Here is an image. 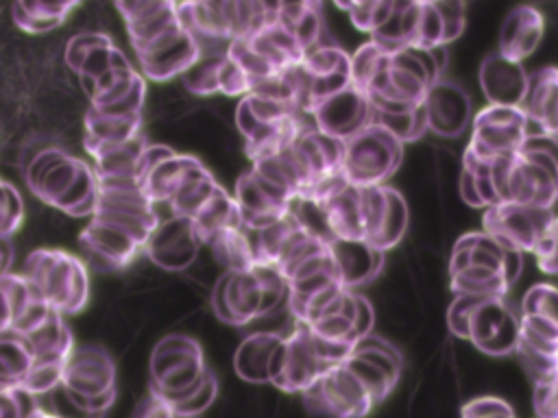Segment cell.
Wrapping results in <instances>:
<instances>
[{
  "label": "cell",
  "instance_id": "16",
  "mask_svg": "<svg viewBox=\"0 0 558 418\" xmlns=\"http://www.w3.org/2000/svg\"><path fill=\"white\" fill-rule=\"evenodd\" d=\"M427 131L442 139H458L473 118V107L469 94L445 78H438L425 94L423 100Z\"/></svg>",
  "mask_w": 558,
  "mask_h": 418
},
{
  "label": "cell",
  "instance_id": "19",
  "mask_svg": "<svg viewBox=\"0 0 558 418\" xmlns=\"http://www.w3.org/2000/svg\"><path fill=\"white\" fill-rule=\"evenodd\" d=\"M477 83L488 104L521 107L527 89V70L499 52H490L480 61Z\"/></svg>",
  "mask_w": 558,
  "mask_h": 418
},
{
  "label": "cell",
  "instance_id": "3",
  "mask_svg": "<svg viewBox=\"0 0 558 418\" xmlns=\"http://www.w3.org/2000/svg\"><path fill=\"white\" fill-rule=\"evenodd\" d=\"M207 370L201 344L185 333H170L153 348L150 392L174 407L201 385Z\"/></svg>",
  "mask_w": 558,
  "mask_h": 418
},
{
  "label": "cell",
  "instance_id": "44",
  "mask_svg": "<svg viewBox=\"0 0 558 418\" xmlns=\"http://www.w3.org/2000/svg\"><path fill=\"white\" fill-rule=\"evenodd\" d=\"M353 327H355V335L357 340L368 335L375 327V307L373 303L364 296L355 292V316H353Z\"/></svg>",
  "mask_w": 558,
  "mask_h": 418
},
{
  "label": "cell",
  "instance_id": "36",
  "mask_svg": "<svg viewBox=\"0 0 558 418\" xmlns=\"http://www.w3.org/2000/svg\"><path fill=\"white\" fill-rule=\"evenodd\" d=\"M521 314H534L558 324V287L551 283H534L521 298Z\"/></svg>",
  "mask_w": 558,
  "mask_h": 418
},
{
  "label": "cell",
  "instance_id": "35",
  "mask_svg": "<svg viewBox=\"0 0 558 418\" xmlns=\"http://www.w3.org/2000/svg\"><path fill=\"white\" fill-rule=\"evenodd\" d=\"M344 364L353 370V374L364 383V388L371 392V396L375 398V403H384L388 398V394L395 390L397 381L390 379L379 366L371 364L368 359L360 357V355H349L344 359Z\"/></svg>",
  "mask_w": 558,
  "mask_h": 418
},
{
  "label": "cell",
  "instance_id": "15",
  "mask_svg": "<svg viewBox=\"0 0 558 418\" xmlns=\"http://www.w3.org/2000/svg\"><path fill=\"white\" fill-rule=\"evenodd\" d=\"M203 242L190 218L172 216L159 222L144 244V253L153 263L166 270H185L198 257Z\"/></svg>",
  "mask_w": 558,
  "mask_h": 418
},
{
  "label": "cell",
  "instance_id": "22",
  "mask_svg": "<svg viewBox=\"0 0 558 418\" xmlns=\"http://www.w3.org/2000/svg\"><path fill=\"white\" fill-rule=\"evenodd\" d=\"M137 57L144 65V72L150 78L168 81L174 74H183L185 70H190L198 61L201 50H198V44L194 41V37L183 28L168 41H163L157 48H153L144 54H137Z\"/></svg>",
  "mask_w": 558,
  "mask_h": 418
},
{
  "label": "cell",
  "instance_id": "12",
  "mask_svg": "<svg viewBox=\"0 0 558 418\" xmlns=\"http://www.w3.org/2000/svg\"><path fill=\"white\" fill-rule=\"evenodd\" d=\"M61 388L72 398H98L116 392V364L100 346H78L65 359Z\"/></svg>",
  "mask_w": 558,
  "mask_h": 418
},
{
  "label": "cell",
  "instance_id": "39",
  "mask_svg": "<svg viewBox=\"0 0 558 418\" xmlns=\"http://www.w3.org/2000/svg\"><path fill=\"white\" fill-rule=\"evenodd\" d=\"M24 218V205L13 185L0 179V235L9 237L15 233Z\"/></svg>",
  "mask_w": 558,
  "mask_h": 418
},
{
  "label": "cell",
  "instance_id": "20",
  "mask_svg": "<svg viewBox=\"0 0 558 418\" xmlns=\"http://www.w3.org/2000/svg\"><path fill=\"white\" fill-rule=\"evenodd\" d=\"M314 202L320 207L331 237L364 239L360 187L351 185L342 176L323 196H318Z\"/></svg>",
  "mask_w": 558,
  "mask_h": 418
},
{
  "label": "cell",
  "instance_id": "5",
  "mask_svg": "<svg viewBox=\"0 0 558 418\" xmlns=\"http://www.w3.org/2000/svg\"><path fill=\"white\" fill-rule=\"evenodd\" d=\"M301 398L303 407L318 418H366L377 405L344 359L331 364L301 392Z\"/></svg>",
  "mask_w": 558,
  "mask_h": 418
},
{
  "label": "cell",
  "instance_id": "46",
  "mask_svg": "<svg viewBox=\"0 0 558 418\" xmlns=\"http://www.w3.org/2000/svg\"><path fill=\"white\" fill-rule=\"evenodd\" d=\"M11 261H13V246H11V239L0 235V276H4L11 268Z\"/></svg>",
  "mask_w": 558,
  "mask_h": 418
},
{
  "label": "cell",
  "instance_id": "4",
  "mask_svg": "<svg viewBox=\"0 0 558 418\" xmlns=\"http://www.w3.org/2000/svg\"><path fill=\"white\" fill-rule=\"evenodd\" d=\"M403 142L377 122L344 139L342 176L355 187L384 185L403 163Z\"/></svg>",
  "mask_w": 558,
  "mask_h": 418
},
{
  "label": "cell",
  "instance_id": "42",
  "mask_svg": "<svg viewBox=\"0 0 558 418\" xmlns=\"http://www.w3.org/2000/svg\"><path fill=\"white\" fill-rule=\"evenodd\" d=\"M460 418H517L508 401L497 396H477L460 407Z\"/></svg>",
  "mask_w": 558,
  "mask_h": 418
},
{
  "label": "cell",
  "instance_id": "33",
  "mask_svg": "<svg viewBox=\"0 0 558 418\" xmlns=\"http://www.w3.org/2000/svg\"><path fill=\"white\" fill-rule=\"evenodd\" d=\"M381 124L384 128H388L397 139H401L403 144L408 142H418L425 131H427V118H425V107L418 104L410 111H401V113H384V111H373V120Z\"/></svg>",
  "mask_w": 558,
  "mask_h": 418
},
{
  "label": "cell",
  "instance_id": "43",
  "mask_svg": "<svg viewBox=\"0 0 558 418\" xmlns=\"http://www.w3.org/2000/svg\"><path fill=\"white\" fill-rule=\"evenodd\" d=\"M15 316V300H13V281L11 272L0 276V333H11Z\"/></svg>",
  "mask_w": 558,
  "mask_h": 418
},
{
  "label": "cell",
  "instance_id": "23",
  "mask_svg": "<svg viewBox=\"0 0 558 418\" xmlns=\"http://www.w3.org/2000/svg\"><path fill=\"white\" fill-rule=\"evenodd\" d=\"M283 335L279 331H255L246 335L233 353L235 374L246 383H268L270 357Z\"/></svg>",
  "mask_w": 558,
  "mask_h": 418
},
{
  "label": "cell",
  "instance_id": "24",
  "mask_svg": "<svg viewBox=\"0 0 558 418\" xmlns=\"http://www.w3.org/2000/svg\"><path fill=\"white\" fill-rule=\"evenodd\" d=\"M323 0H279L277 9V22L294 35L305 52L323 41Z\"/></svg>",
  "mask_w": 558,
  "mask_h": 418
},
{
  "label": "cell",
  "instance_id": "27",
  "mask_svg": "<svg viewBox=\"0 0 558 418\" xmlns=\"http://www.w3.org/2000/svg\"><path fill=\"white\" fill-rule=\"evenodd\" d=\"M451 294H471L482 298H506L510 283L506 276L490 268L466 266L464 270L449 274Z\"/></svg>",
  "mask_w": 558,
  "mask_h": 418
},
{
  "label": "cell",
  "instance_id": "14",
  "mask_svg": "<svg viewBox=\"0 0 558 418\" xmlns=\"http://www.w3.org/2000/svg\"><path fill=\"white\" fill-rule=\"evenodd\" d=\"M310 115L318 131L344 142L360 128L371 124L373 104L360 87L349 83L347 87L318 102Z\"/></svg>",
  "mask_w": 558,
  "mask_h": 418
},
{
  "label": "cell",
  "instance_id": "34",
  "mask_svg": "<svg viewBox=\"0 0 558 418\" xmlns=\"http://www.w3.org/2000/svg\"><path fill=\"white\" fill-rule=\"evenodd\" d=\"M225 52H211V54H201L198 61L183 72V83L192 94L198 96H209L218 91V70L222 63Z\"/></svg>",
  "mask_w": 558,
  "mask_h": 418
},
{
  "label": "cell",
  "instance_id": "40",
  "mask_svg": "<svg viewBox=\"0 0 558 418\" xmlns=\"http://www.w3.org/2000/svg\"><path fill=\"white\" fill-rule=\"evenodd\" d=\"M216 396H218V379H216L214 370L209 368L205 372L201 385L185 401L174 405L172 409L179 414H185V416H201L216 401Z\"/></svg>",
  "mask_w": 558,
  "mask_h": 418
},
{
  "label": "cell",
  "instance_id": "38",
  "mask_svg": "<svg viewBox=\"0 0 558 418\" xmlns=\"http://www.w3.org/2000/svg\"><path fill=\"white\" fill-rule=\"evenodd\" d=\"M532 255L545 274H558V216H554L538 235Z\"/></svg>",
  "mask_w": 558,
  "mask_h": 418
},
{
  "label": "cell",
  "instance_id": "1",
  "mask_svg": "<svg viewBox=\"0 0 558 418\" xmlns=\"http://www.w3.org/2000/svg\"><path fill=\"white\" fill-rule=\"evenodd\" d=\"M28 189L46 205L74 216H92L98 202V176L96 170L59 148H46L37 152L26 168Z\"/></svg>",
  "mask_w": 558,
  "mask_h": 418
},
{
  "label": "cell",
  "instance_id": "25",
  "mask_svg": "<svg viewBox=\"0 0 558 418\" xmlns=\"http://www.w3.org/2000/svg\"><path fill=\"white\" fill-rule=\"evenodd\" d=\"M194 224L196 235L201 237L203 246L220 231L242 226V216L238 209L235 198L218 185V189L207 198V202L190 218Z\"/></svg>",
  "mask_w": 558,
  "mask_h": 418
},
{
  "label": "cell",
  "instance_id": "49",
  "mask_svg": "<svg viewBox=\"0 0 558 418\" xmlns=\"http://www.w3.org/2000/svg\"><path fill=\"white\" fill-rule=\"evenodd\" d=\"M174 418H198V416H185V414H179V411H174Z\"/></svg>",
  "mask_w": 558,
  "mask_h": 418
},
{
  "label": "cell",
  "instance_id": "11",
  "mask_svg": "<svg viewBox=\"0 0 558 418\" xmlns=\"http://www.w3.org/2000/svg\"><path fill=\"white\" fill-rule=\"evenodd\" d=\"M466 340L486 355L504 357L514 353L519 342V316L506 298H484L469 318Z\"/></svg>",
  "mask_w": 558,
  "mask_h": 418
},
{
  "label": "cell",
  "instance_id": "29",
  "mask_svg": "<svg viewBox=\"0 0 558 418\" xmlns=\"http://www.w3.org/2000/svg\"><path fill=\"white\" fill-rule=\"evenodd\" d=\"M218 181L214 179V174L201 163L185 181L183 185L177 189V194L168 200L172 216H183V218H192L205 202L207 198L218 189Z\"/></svg>",
  "mask_w": 558,
  "mask_h": 418
},
{
  "label": "cell",
  "instance_id": "28",
  "mask_svg": "<svg viewBox=\"0 0 558 418\" xmlns=\"http://www.w3.org/2000/svg\"><path fill=\"white\" fill-rule=\"evenodd\" d=\"M33 368V353L17 333H0V388H22Z\"/></svg>",
  "mask_w": 558,
  "mask_h": 418
},
{
  "label": "cell",
  "instance_id": "37",
  "mask_svg": "<svg viewBox=\"0 0 558 418\" xmlns=\"http://www.w3.org/2000/svg\"><path fill=\"white\" fill-rule=\"evenodd\" d=\"M532 409L536 418H558V370L532 381Z\"/></svg>",
  "mask_w": 558,
  "mask_h": 418
},
{
  "label": "cell",
  "instance_id": "41",
  "mask_svg": "<svg viewBox=\"0 0 558 418\" xmlns=\"http://www.w3.org/2000/svg\"><path fill=\"white\" fill-rule=\"evenodd\" d=\"M480 300H484L482 296H471V294H453V300L447 307L445 320H447V329L456 335L466 340V329H469V318L473 314V309L480 305Z\"/></svg>",
  "mask_w": 558,
  "mask_h": 418
},
{
  "label": "cell",
  "instance_id": "8",
  "mask_svg": "<svg viewBox=\"0 0 558 418\" xmlns=\"http://www.w3.org/2000/svg\"><path fill=\"white\" fill-rule=\"evenodd\" d=\"M558 200V161L543 152L519 150L506 168L504 202L554 207Z\"/></svg>",
  "mask_w": 558,
  "mask_h": 418
},
{
  "label": "cell",
  "instance_id": "48",
  "mask_svg": "<svg viewBox=\"0 0 558 418\" xmlns=\"http://www.w3.org/2000/svg\"><path fill=\"white\" fill-rule=\"evenodd\" d=\"M549 133L558 137V104H556V109H554V118H551V128H549Z\"/></svg>",
  "mask_w": 558,
  "mask_h": 418
},
{
  "label": "cell",
  "instance_id": "30",
  "mask_svg": "<svg viewBox=\"0 0 558 418\" xmlns=\"http://www.w3.org/2000/svg\"><path fill=\"white\" fill-rule=\"evenodd\" d=\"M214 259L225 268V270H248L255 266V257L251 250L248 235L244 226H233L216 233L209 242Z\"/></svg>",
  "mask_w": 558,
  "mask_h": 418
},
{
  "label": "cell",
  "instance_id": "21",
  "mask_svg": "<svg viewBox=\"0 0 558 418\" xmlns=\"http://www.w3.org/2000/svg\"><path fill=\"white\" fill-rule=\"evenodd\" d=\"M142 135V113L105 115L92 107L85 113V150L96 157L105 150L124 146Z\"/></svg>",
  "mask_w": 558,
  "mask_h": 418
},
{
  "label": "cell",
  "instance_id": "18",
  "mask_svg": "<svg viewBox=\"0 0 558 418\" xmlns=\"http://www.w3.org/2000/svg\"><path fill=\"white\" fill-rule=\"evenodd\" d=\"M331 259L342 287L355 290L375 281L386 266V253L371 246L366 239H329Z\"/></svg>",
  "mask_w": 558,
  "mask_h": 418
},
{
  "label": "cell",
  "instance_id": "6",
  "mask_svg": "<svg viewBox=\"0 0 558 418\" xmlns=\"http://www.w3.org/2000/svg\"><path fill=\"white\" fill-rule=\"evenodd\" d=\"M471 139L466 152L482 161H495L519 152L523 139L532 131V122L521 107L486 104L471 118Z\"/></svg>",
  "mask_w": 558,
  "mask_h": 418
},
{
  "label": "cell",
  "instance_id": "9",
  "mask_svg": "<svg viewBox=\"0 0 558 418\" xmlns=\"http://www.w3.org/2000/svg\"><path fill=\"white\" fill-rule=\"evenodd\" d=\"M554 218V207H536L521 202H497L484 209V233L495 237L506 248L532 253L538 235Z\"/></svg>",
  "mask_w": 558,
  "mask_h": 418
},
{
  "label": "cell",
  "instance_id": "10",
  "mask_svg": "<svg viewBox=\"0 0 558 418\" xmlns=\"http://www.w3.org/2000/svg\"><path fill=\"white\" fill-rule=\"evenodd\" d=\"M211 311L231 327H246L262 316V283L255 266L248 270H225L214 283Z\"/></svg>",
  "mask_w": 558,
  "mask_h": 418
},
{
  "label": "cell",
  "instance_id": "26",
  "mask_svg": "<svg viewBox=\"0 0 558 418\" xmlns=\"http://www.w3.org/2000/svg\"><path fill=\"white\" fill-rule=\"evenodd\" d=\"M408 229H410V205H408L405 196L399 189L388 185L386 187L384 218H381L379 231L375 233V237L368 244L388 253V250H392L395 246L401 244Z\"/></svg>",
  "mask_w": 558,
  "mask_h": 418
},
{
  "label": "cell",
  "instance_id": "47",
  "mask_svg": "<svg viewBox=\"0 0 558 418\" xmlns=\"http://www.w3.org/2000/svg\"><path fill=\"white\" fill-rule=\"evenodd\" d=\"M31 418H63V416H54V414H48V411H44V409H35L33 414H31Z\"/></svg>",
  "mask_w": 558,
  "mask_h": 418
},
{
  "label": "cell",
  "instance_id": "32",
  "mask_svg": "<svg viewBox=\"0 0 558 418\" xmlns=\"http://www.w3.org/2000/svg\"><path fill=\"white\" fill-rule=\"evenodd\" d=\"M333 4L349 13V20L357 30L371 35L386 22L397 0H333Z\"/></svg>",
  "mask_w": 558,
  "mask_h": 418
},
{
  "label": "cell",
  "instance_id": "13",
  "mask_svg": "<svg viewBox=\"0 0 558 418\" xmlns=\"http://www.w3.org/2000/svg\"><path fill=\"white\" fill-rule=\"evenodd\" d=\"M233 198L242 216V226L246 229H259L279 220L292 211V202L296 200L281 187L262 179L255 170H248L235 179Z\"/></svg>",
  "mask_w": 558,
  "mask_h": 418
},
{
  "label": "cell",
  "instance_id": "2",
  "mask_svg": "<svg viewBox=\"0 0 558 418\" xmlns=\"http://www.w3.org/2000/svg\"><path fill=\"white\" fill-rule=\"evenodd\" d=\"M41 298L50 305V309L61 316L78 314L89 298V279L85 263L54 248H37L26 257V266L22 272Z\"/></svg>",
  "mask_w": 558,
  "mask_h": 418
},
{
  "label": "cell",
  "instance_id": "45",
  "mask_svg": "<svg viewBox=\"0 0 558 418\" xmlns=\"http://www.w3.org/2000/svg\"><path fill=\"white\" fill-rule=\"evenodd\" d=\"M133 418H174V409L155 392H148V396L137 405Z\"/></svg>",
  "mask_w": 558,
  "mask_h": 418
},
{
  "label": "cell",
  "instance_id": "31",
  "mask_svg": "<svg viewBox=\"0 0 558 418\" xmlns=\"http://www.w3.org/2000/svg\"><path fill=\"white\" fill-rule=\"evenodd\" d=\"M351 355H360V357L368 359L371 364L379 366L390 379H395L399 383L401 372H403V364H405L403 355H401V351L392 342H388L386 337L377 335L375 331H371L368 335L360 337L353 344Z\"/></svg>",
  "mask_w": 558,
  "mask_h": 418
},
{
  "label": "cell",
  "instance_id": "7",
  "mask_svg": "<svg viewBox=\"0 0 558 418\" xmlns=\"http://www.w3.org/2000/svg\"><path fill=\"white\" fill-rule=\"evenodd\" d=\"M331 364L320 359L305 324L294 322L275 348L268 366V383L288 394L307 390Z\"/></svg>",
  "mask_w": 558,
  "mask_h": 418
},
{
  "label": "cell",
  "instance_id": "17",
  "mask_svg": "<svg viewBox=\"0 0 558 418\" xmlns=\"http://www.w3.org/2000/svg\"><path fill=\"white\" fill-rule=\"evenodd\" d=\"M545 37V15L534 4H517L501 22L497 37V52L506 59L523 63L532 57Z\"/></svg>",
  "mask_w": 558,
  "mask_h": 418
}]
</instances>
